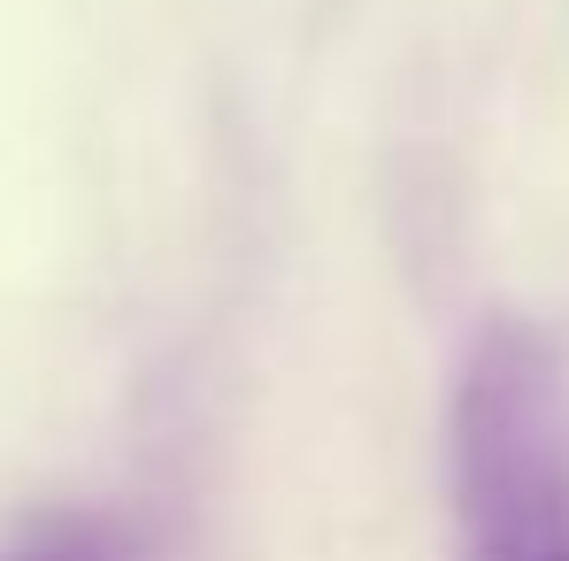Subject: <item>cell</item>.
<instances>
[{
	"label": "cell",
	"instance_id": "6da1fadb",
	"mask_svg": "<svg viewBox=\"0 0 569 561\" xmlns=\"http://www.w3.org/2000/svg\"><path fill=\"white\" fill-rule=\"evenodd\" d=\"M462 561H569V377L562 354L492 323L455 400Z\"/></svg>",
	"mask_w": 569,
	"mask_h": 561
},
{
	"label": "cell",
	"instance_id": "7a4b0ae2",
	"mask_svg": "<svg viewBox=\"0 0 569 561\" xmlns=\"http://www.w3.org/2000/svg\"><path fill=\"white\" fill-rule=\"evenodd\" d=\"M8 561H139V539L100 523V515H70V523H47L31 531Z\"/></svg>",
	"mask_w": 569,
	"mask_h": 561
}]
</instances>
